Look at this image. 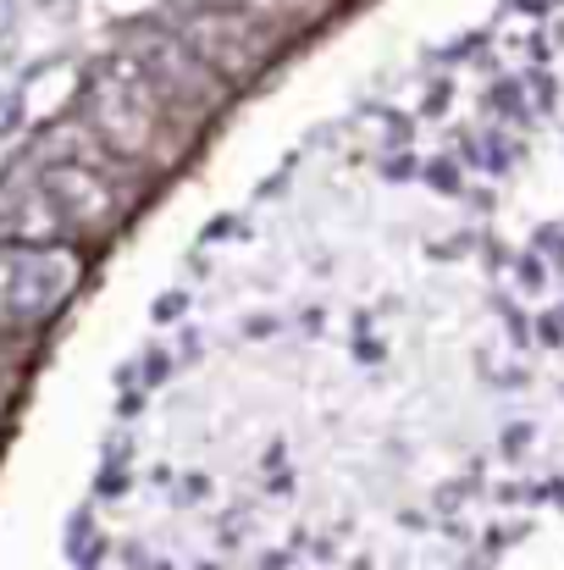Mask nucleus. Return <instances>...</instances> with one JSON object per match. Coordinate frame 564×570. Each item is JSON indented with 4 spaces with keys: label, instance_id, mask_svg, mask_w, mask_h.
<instances>
[{
    "label": "nucleus",
    "instance_id": "obj_3",
    "mask_svg": "<svg viewBox=\"0 0 564 570\" xmlns=\"http://www.w3.org/2000/svg\"><path fill=\"white\" fill-rule=\"evenodd\" d=\"M44 194H50V205H56V216H61L67 233H95V227H106V222L122 210L117 189H111V184L100 178V167H89V161H61V167H50V173H44Z\"/></svg>",
    "mask_w": 564,
    "mask_h": 570
},
{
    "label": "nucleus",
    "instance_id": "obj_1",
    "mask_svg": "<svg viewBox=\"0 0 564 570\" xmlns=\"http://www.w3.org/2000/svg\"><path fill=\"white\" fill-rule=\"evenodd\" d=\"M89 122L100 128V139L122 156H145L156 145V122H161V95L150 89V78L128 61L111 67L95 95H89Z\"/></svg>",
    "mask_w": 564,
    "mask_h": 570
},
{
    "label": "nucleus",
    "instance_id": "obj_5",
    "mask_svg": "<svg viewBox=\"0 0 564 570\" xmlns=\"http://www.w3.org/2000/svg\"><path fill=\"white\" fill-rule=\"evenodd\" d=\"M188 39H194V50H199L210 67L221 61L232 78H244V72L260 61V50H266V39H260L244 17H216V22H210V17H194V22H188Z\"/></svg>",
    "mask_w": 564,
    "mask_h": 570
},
{
    "label": "nucleus",
    "instance_id": "obj_2",
    "mask_svg": "<svg viewBox=\"0 0 564 570\" xmlns=\"http://www.w3.org/2000/svg\"><path fill=\"white\" fill-rule=\"evenodd\" d=\"M78 261L61 249H11L0 261V316L6 322H39L50 316L72 288Z\"/></svg>",
    "mask_w": 564,
    "mask_h": 570
},
{
    "label": "nucleus",
    "instance_id": "obj_6",
    "mask_svg": "<svg viewBox=\"0 0 564 570\" xmlns=\"http://www.w3.org/2000/svg\"><path fill=\"white\" fill-rule=\"evenodd\" d=\"M227 6H238V11H260V17L283 11V0H227Z\"/></svg>",
    "mask_w": 564,
    "mask_h": 570
},
{
    "label": "nucleus",
    "instance_id": "obj_4",
    "mask_svg": "<svg viewBox=\"0 0 564 570\" xmlns=\"http://www.w3.org/2000/svg\"><path fill=\"white\" fill-rule=\"evenodd\" d=\"M145 78H150V89L161 95V100H188V106H205L210 100V78H205V67L199 61H188L178 45H167V39H145V61H133Z\"/></svg>",
    "mask_w": 564,
    "mask_h": 570
}]
</instances>
